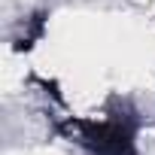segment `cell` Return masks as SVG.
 Here are the masks:
<instances>
[{
	"mask_svg": "<svg viewBox=\"0 0 155 155\" xmlns=\"http://www.w3.org/2000/svg\"><path fill=\"white\" fill-rule=\"evenodd\" d=\"M128 3L134 6L137 18L146 25V31H149L152 43H155V0H128Z\"/></svg>",
	"mask_w": 155,
	"mask_h": 155,
	"instance_id": "cell-1",
	"label": "cell"
}]
</instances>
